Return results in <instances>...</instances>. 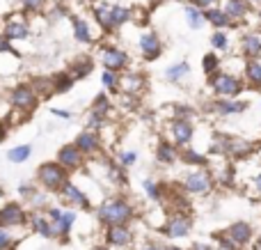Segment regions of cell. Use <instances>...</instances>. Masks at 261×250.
I'll return each instance as SVG.
<instances>
[{"label": "cell", "instance_id": "1", "mask_svg": "<svg viewBox=\"0 0 261 250\" xmlns=\"http://www.w3.org/2000/svg\"><path fill=\"white\" fill-rule=\"evenodd\" d=\"M133 216H135L133 205L124 195H110L96 209V218L103 225H126Z\"/></svg>", "mask_w": 261, "mask_h": 250}, {"label": "cell", "instance_id": "2", "mask_svg": "<svg viewBox=\"0 0 261 250\" xmlns=\"http://www.w3.org/2000/svg\"><path fill=\"white\" fill-rule=\"evenodd\" d=\"M208 87H211L216 99H239L248 85H245V81L241 76L220 69L213 76H208Z\"/></svg>", "mask_w": 261, "mask_h": 250}, {"label": "cell", "instance_id": "3", "mask_svg": "<svg viewBox=\"0 0 261 250\" xmlns=\"http://www.w3.org/2000/svg\"><path fill=\"white\" fill-rule=\"evenodd\" d=\"M69 182V172L58 161H46L37 168V186L48 193H60V188Z\"/></svg>", "mask_w": 261, "mask_h": 250}, {"label": "cell", "instance_id": "4", "mask_svg": "<svg viewBox=\"0 0 261 250\" xmlns=\"http://www.w3.org/2000/svg\"><path fill=\"white\" fill-rule=\"evenodd\" d=\"M216 186V179H213V172L206 168H193L181 177V188L190 195H208Z\"/></svg>", "mask_w": 261, "mask_h": 250}, {"label": "cell", "instance_id": "5", "mask_svg": "<svg viewBox=\"0 0 261 250\" xmlns=\"http://www.w3.org/2000/svg\"><path fill=\"white\" fill-rule=\"evenodd\" d=\"M9 104L14 110H21V113H32V110L39 106V94L35 92V87L30 83H21V85L12 87L9 92Z\"/></svg>", "mask_w": 261, "mask_h": 250}, {"label": "cell", "instance_id": "6", "mask_svg": "<svg viewBox=\"0 0 261 250\" xmlns=\"http://www.w3.org/2000/svg\"><path fill=\"white\" fill-rule=\"evenodd\" d=\"M190 230H193V218L188 211H172L163 225V232L167 239H184L190 234Z\"/></svg>", "mask_w": 261, "mask_h": 250}, {"label": "cell", "instance_id": "7", "mask_svg": "<svg viewBox=\"0 0 261 250\" xmlns=\"http://www.w3.org/2000/svg\"><path fill=\"white\" fill-rule=\"evenodd\" d=\"M60 165H62L67 172H76V170H83L85 168V154L78 149L73 142H67L58 149V156H55Z\"/></svg>", "mask_w": 261, "mask_h": 250}, {"label": "cell", "instance_id": "8", "mask_svg": "<svg viewBox=\"0 0 261 250\" xmlns=\"http://www.w3.org/2000/svg\"><path fill=\"white\" fill-rule=\"evenodd\" d=\"M101 64H103V69H108V71H126L128 64H130V58L128 53L124 48H117V46H106V48H101Z\"/></svg>", "mask_w": 261, "mask_h": 250}, {"label": "cell", "instance_id": "9", "mask_svg": "<svg viewBox=\"0 0 261 250\" xmlns=\"http://www.w3.org/2000/svg\"><path fill=\"white\" fill-rule=\"evenodd\" d=\"M167 133H170V142H174L179 149H184V147H188L195 138V124L184 122V119H170Z\"/></svg>", "mask_w": 261, "mask_h": 250}, {"label": "cell", "instance_id": "10", "mask_svg": "<svg viewBox=\"0 0 261 250\" xmlns=\"http://www.w3.org/2000/svg\"><path fill=\"white\" fill-rule=\"evenodd\" d=\"M28 220V211L21 202H5L0 207V225L3 228H16Z\"/></svg>", "mask_w": 261, "mask_h": 250}, {"label": "cell", "instance_id": "11", "mask_svg": "<svg viewBox=\"0 0 261 250\" xmlns=\"http://www.w3.org/2000/svg\"><path fill=\"white\" fill-rule=\"evenodd\" d=\"M48 218H50V223H53V234L55 237H67L69 232H71V225L76 223V211H62V209H58V207H50L48 211Z\"/></svg>", "mask_w": 261, "mask_h": 250}, {"label": "cell", "instance_id": "12", "mask_svg": "<svg viewBox=\"0 0 261 250\" xmlns=\"http://www.w3.org/2000/svg\"><path fill=\"white\" fill-rule=\"evenodd\" d=\"M144 85H147V76H144L142 71L126 69V71H122V76H119V92H122V94L138 96L140 92L144 90Z\"/></svg>", "mask_w": 261, "mask_h": 250}, {"label": "cell", "instance_id": "13", "mask_svg": "<svg viewBox=\"0 0 261 250\" xmlns=\"http://www.w3.org/2000/svg\"><path fill=\"white\" fill-rule=\"evenodd\" d=\"M58 195L62 197V200L67 202V205L76 207V209H90V207H92L90 197H87L85 193L81 191V186H76V182H71V179H69V182L64 184L62 188H60Z\"/></svg>", "mask_w": 261, "mask_h": 250}, {"label": "cell", "instance_id": "14", "mask_svg": "<svg viewBox=\"0 0 261 250\" xmlns=\"http://www.w3.org/2000/svg\"><path fill=\"white\" fill-rule=\"evenodd\" d=\"M213 115L218 117H231V115H241L248 110V101H239V99H213L208 104Z\"/></svg>", "mask_w": 261, "mask_h": 250}, {"label": "cell", "instance_id": "15", "mask_svg": "<svg viewBox=\"0 0 261 250\" xmlns=\"http://www.w3.org/2000/svg\"><path fill=\"white\" fill-rule=\"evenodd\" d=\"M73 145L78 147V149L85 154V159L87 156H96L101 152V136H99V131H92V129H85V131H81L76 136V140H73Z\"/></svg>", "mask_w": 261, "mask_h": 250}, {"label": "cell", "instance_id": "16", "mask_svg": "<svg viewBox=\"0 0 261 250\" xmlns=\"http://www.w3.org/2000/svg\"><path fill=\"white\" fill-rule=\"evenodd\" d=\"M140 53H142V58L144 60H158L161 58V53H163V41H161V37L156 35L153 30H147V32H142L140 35Z\"/></svg>", "mask_w": 261, "mask_h": 250}, {"label": "cell", "instance_id": "17", "mask_svg": "<svg viewBox=\"0 0 261 250\" xmlns=\"http://www.w3.org/2000/svg\"><path fill=\"white\" fill-rule=\"evenodd\" d=\"M225 237L229 239L236 248H243L252 241V225L245 223V220H236V223H231L229 228L225 230Z\"/></svg>", "mask_w": 261, "mask_h": 250}, {"label": "cell", "instance_id": "18", "mask_svg": "<svg viewBox=\"0 0 261 250\" xmlns=\"http://www.w3.org/2000/svg\"><path fill=\"white\" fill-rule=\"evenodd\" d=\"M252 152H254V145L250 140L239 136H227V159L241 161V159H248Z\"/></svg>", "mask_w": 261, "mask_h": 250}, {"label": "cell", "instance_id": "19", "mask_svg": "<svg viewBox=\"0 0 261 250\" xmlns=\"http://www.w3.org/2000/svg\"><path fill=\"white\" fill-rule=\"evenodd\" d=\"M7 41H18V39H28L30 37V26L23 18H9L3 26V35Z\"/></svg>", "mask_w": 261, "mask_h": 250}, {"label": "cell", "instance_id": "20", "mask_svg": "<svg viewBox=\"0 0 261 250\" xmlns=\"http://www.w3.org/2000/svg\"><path fill=\"white\" fill-rule=\"evenodd\" d=\"M156 163L161 165H174L179 163V147L170 140H158L156 145Z\"/></svg>", "mask_w": 261, "mask_h": 250}, {"label": "cell", "instance_id": "21", "mask_svg": "<svg viewBox=\"0 0 261 250\" xmlns=\"http://www.w3.org/2000/svg\"><path fill=\"white\" fill-rule=\"evenodd\" d=\"M241 53L245 60H259L261 58V35L259 32H245L241 37Z\"/></svg>", "mask_w": 261, "mask_h": 250}, {"label": "cell", "instance_id": "22", "mask_svg": "<svg viewBox=\"0 0 261 250\" xmlns=\"http://www.w3.org/2000/svg\"><path fill=\"white\" fill-rule=\"evenodd\" d=\"M106 241L110 243V246H128L130 241H133V232L128 230V225H108V230H106Z\"/></svg>", "mask_w": 261, "mask_h": 250}, {"label": "cell", "instance_id": "23", "mask_svg": "<svg viewBox=\"0 0 261 250\" xmlns=\"http://www.w3.org/2000/svg\"><path fill=\"white\" fill-rule=\"evenodd\" d=\"M179 161L184 165H190V168H206L208 165V159L204 156V152L195 149V147H184V149H179Z\"/></svg>", "mask_w": 261, "mask_h": 250}, {"label": "cell", "instance_id": "24", "mask_svg": "<svg viewBox=\"0 0 261 250\" xmlns=\"http://www.w3.org/2000/svg\"><path fill=\"white\" fill-rule=\"evenodd\" d=\"M243 81L252 90H261V60H248L243 67Z\"/></svg>", "mask_w": 261, "mask_h": 250}, {"label": "cell", "instance_id": "25", "mask_svg": "<svg viewBox=\"0 0 261 250\" xmlns=\"http://www.w3.org/2000/svg\"><path fill=\"white\" fill-rule=\"evenodd\" d=\"M30 225H32V230H35L39 237H44V239H53L55 237L53 234V223H50L48 214H39V211H35V214L30 216Z\"/></svg>", "mask_w": 261, "mask_h": 250}, {"label": "cell", "instance_id": "26", "mask_svg": "<svg viewBox=\"0 0 261 250\" xmlns=\"http://www.w3.org/2000/svg\"><path fill=\"white\" fill-rule=\"evenodd\" d=\"M103 168H106V177H108L110 184H115V186H126V182H128L126 168H122V165H119L117 161H113V159L106 161Z\"/></svg>", "mask_w": 261, "mask_h": 250}, {"label": "cell", "instance_id": "27", "mask_svg": "<svg viewBox=\"0 0 261 250\" xmlns=\"http://www.w3.org/2000/svg\"><path fill=\"white\" fill-rule=\"evenodd\" d=\"M222 12L229 16L231 23H236V21H243L245 14L250 12V7H248V3H245V0H225Z\"/></svg>", "mask_w": 261, "mask_h": 250}, {"label": "cell", "instance_id": "28", "mask_svg": "<svg viewBox=\"0 0 261 250\" xmlns=\"http://www.w3.org/2000/svg\"><path fill=\"white\" fill-rule=\"evenodd\" d=\"M204 18H206V23H211L216 30H225V28H229V26H234V23L229 21V16H227L222 9H218V7H208V9H204Z\"/></svg>", "mask_w": 261, "mask_h": 250}, {"label": "cell", "instance_id": "29", "mask_svg": "<svg viewBox=\"0 0 261 250\" xmlns=\"http://www.w3.org/2000/svg\"><path fill=\"white\" fill-rule=\"evenodd\" d=\"M92 71H94V60H92V58H76V62L69 67V73L73 76V81L87 78Z\"/></svg>", "mask_w": 261, "mask_h": 250}, {"label": "cell", "instance_id": "30", "mask_svg": "<svg viewBox=\"0 0 261 250\" xmlns=\"http://www.w3.org/2000/svg\"><path fill=\"white\" fill-rule=\"evenodd\" d=\"M188 73H190V64L188 62H176V64H170V67L165 69L163 78H165L167 83H181Z\"/></svg>", "mask_w": 261, "mask_h": 250}, {"label": "cell", "instance_id": "31", "mask_svg": "<svg viewBox=\"0 0 261 250\" xmlns=\"http://www.w3.org/2000/svg\"><path fill=\"white\" fill-rule=\"evenodd\" d=\"M73 37L81 44H92L94 41V35H92V28L85 18H73Z\"/></svg>", "mask_w": 261, "mask_h": 250}, {"label": "cell", "instance_id": "32", "mask_svg": "<svg viewBox=\"0 0 261 250\" xmlns=\"http://www.w3.org/2000/svg\"><path fill=\"white\" fill-rule=\"evenodd\" d=\"M184 16H186V23H188L193 30H199V28L206 23V18H204V9L195 7V5H188V7L184 9Z\"/></svg>", "mask_w": 261, "mask_h": 250}, {"label": "cell", "instance_id": "33", "mask_svg": "<svg viewBox=\"0 0 261 250\" xmlns=\"http://www.w3.org/2000/svg\"><path fill=\"white\" fill-rule=\"evenodd\" d=\"M142 188H144V193H147V197H149L151 202H161V200H163L165 186H161V184H158V179L147 177V179L142 182Z\"/></svg>", "mask_w": 261, "mask_h": 250}, {"label": "cell", "instance_id": "34", "mask_svg": "<svg viewBox=\"0 0 261 250\" xmlns=\"http://www.w3.org/2000/svg\"><path fill=\"white\" fill-rule=\"evenodd\" d=\"M30 156H32V147L30 145H16V147H12V149L7 152V161L9 163H16V165L25 163Z\"/></svg>", "mask_w": 261, "mask_h": 250}, {"label": "cell", "instance_id": "35", "mask_svg": "<svg viewBox=\"0 0 261 250\" xmlns=\"http://www.w3.org/2000/svg\"><path fill=\"white\" fill-rule=\"evenodd\" d=\"M197 110L190 104H174L172 106V119H184V122H195Z\"/></svg>", "mask_w": 261, "mask_h": 250}, {"label": "cell", "instance_id": "36", "mask_svg": "<svg viewBox=\"0 0 261 250\" xmlns=\"http://www.w3.org/2000/svg\"><path fill=\"white\" fill-rule=\"evenodd\" d=\"M222 69V60L218 53H204L202 58V71L204 76H213L216 71H220Z\"/></svg>", "mask_w": 261, "mask_h": 250}, {"label": "cell", "instance_id": "37", "mask_svg": "<svg viewBox=\"0 0 261 250\" xmlns=\"http://www.w3.org/2000/svg\"><path fill=\"white\" fill-rule=\"evenodd\" d=\"M130 9L128 7H122V5H110V21H113V28H119L124 23L130 21Z\"/></svg>", "mask_w": 261, "mask_h": 250}, {"label": "cell", "instance_id": "38", "mask_svg": "<svg viewBox=\"0 0 261 250\" xmlns=\"http://www.w3.org/2000/svg\"><path fill=\"white\" fill-rule=\"evenodd\" d=\"M94 21L99 23L106 32L115 30L113 21H110V5H99V7H94Z\"/></svg>", "mask_w": 261, "mask_h": 250}, {"label": "cell", "instance_id": "39", "mask_svg": "<svg viewBox=\"0 0 261 250\" xmlns=\"http://www.w3.org/2000/svg\"><path fill=\"white\" fill-rule=\"evenodd\" d=\"M73 76L69 71H62V73H58V76L53 78V87H55V94H64V92H69L73 87Z\"/></svg>", "mask_w": 261, "mask_h": 250}, {"label": "cell", "instance_id": "40", "mask_svg": "<svg viewBox=\"0 0 261 250\" xmlns=\"http://www.w3.org/2000/svg\"><path fill=\"white\" fill-rule=\"evenodd\" d=\"M119 76H122L119 71H108V69H106V71L101 73V83H103V87L108 92H117L119 90Z\"/></svg>", "mask_w": 261, "mask_h": 250}, {"label": "cell", "instance_id": "41", "mask_svg": "<svg viewBox=\"0 0 261 250\" xmlns=\"http://www.w3.org/2000/svg\"><path fill=\"white\" fill-rule=\"evenodd\" d=\"M211 46L213 51H218V53H225L227 48H229V37L225 35V30H216L211 35Z\"/></svg>", "mask_w": 261, "mask_h": 250}, {"label": "cell", "instance_id": "42", "mask_svg": "<svg viewBox=\"0 0 261 250\" xmlns=\"http://www.w3.org/2000/svg\"><path fill=\"white\" fill-rule=\"evenodd\" d=\"M117 163L122 165V168H133V165L138 163V154H135V152H122V154L117 156Z\"/></svg>", "mask_w": 261, "mask_h": 250}, {"label": "cell", "instance_id": "43", "mask_svg": "<svg viewBox=\"0 0 261 250\" xmlns=\"http://www.w3.org/2000/svg\"><path fill=\"white\" fill-rule=\"evenodd\" d=\"M18 195L23 197V200H35L37 197V184H21V186H18Z\"/></svg>", "mask_w": 261, "mask_h": 250}, {"label": "cell", "instance_id": "44", "mask_svg": "<svg viewBox=\"0 0 261 250\" xmlns=\"http://www.w3.org/2000/svg\"><path fill=\"white\" fill-rule=\"evenodd\" d=\"M21 3L23 9H28V12H37V9L44 7V0H18Z\"/></svg>", "mask_w": 261, "mask_h": 250}, {"label": "cell", "instance_id": "45", "mask_svg": "<svg viewBox=\"0 0 261 250\" xmlns=\"http://www.w3.org/2000/svg\"><path fill=\"white\" fill-rule=\"evenodd\" d=\"M9 246H12V234H9L7 228H3V225H0V250L9 248Z\"/></svg>", "mask_w": 261, "mask_h": 250}, {"label": "cell", "instance_id": "46", "mask_svg": "<svg viewBox=\"0 0 261 250\" xmlns=\"http://www.w3.org/2000/svg\"><path fill=\"white\" fill-rule=\"evenodd\" d=\"M190 3H193L195 7H199V9H208V7H213L218 0H190Z\"/></svg>", "mask_w": 261, "mask_h": 250}, {"label": "cell", "instance_id": "47", "mask_svg": "<svg viewBox=\"0 0 261 250\" xmlns=\"http://www.w3.org/2000/svg\"><path fill=\"white\" fill-rule=\"evenodd\" d=\"M252 188H254V193H257V195H261V172L254 174V179H252Z\"/></svg>", "mask_w": 261, "mask_h": 250}, {"label": "cell", "instance_id": "48", "mask_svg": "<svg viewBox=\"0 0 261 250\" xmlns=\"http://www.w3.org/2000/svg\"><path fill=\"white\" fill-rule=\"evenodd\" d=\"M50 113H53L55 117H62V119H69V117H71V113H67V110H58V108H50Z\"/></svg>", "mask_w": 261, "mask_h": 250}, {"label": "cell", "instance_id": "49", "mask_svg": "<svg viewBox=\"0 0 261 250\" xmlns=\"http://www.w3.org/2000/svg\"><path fill=\"white\" fill-rule=\"evenodd\" d=\"M7 138V122H0V142Z\"/></svg>", "mask_w": 261, "mask_h": 250}, {"label": "cell", "instance_id": "50", "mask_svg": "<svg viewBox=\"0 0 261 250\" xmlns=\"http://www.w3.org/2000/svg\"><path fill=\"white\" fill-rule=\"evenodd\" d=\"M193 250H213V246H208V243H195Z\"/></svg>", "mask_w": 261, "mask_h": 250}, {"label": "cell", "instance_id": "51", "mask_svg": "<svg viewBox=\"0 0 261 250\" xmlns=\"http://www.w3.org/2000/svg\"><path fill=\"white\" fill-rule=\"evenodd\" d=\"M252 250H261V237L257 239V241H254V248Z\"/></svg>", "mask_w": 261, "mask_h": 250}, {"label": "cell", "instance_id": "52", "mask_svg": "<svg viewBox=\"0 0 261 250\" xmlns=\"http://www.w3.org/2000/svg\"><path fill=\"white\" fill-rule=\"evenodd\" d=\"M0 200H5V188L0 186Z\"/></svg>", "mask_w": 261, "mask_h": 250}, {"label": "cell", "instance_id": "53", "mask_svg": "<svg viewBox=\"0 0 261 250\" xmlns=\"http://www.w3.org/2000/svg\"><path fill=\"white\" fill-rule=\"evenodd\" d=\"M245 3H261V0H245Z\"/></svg>", "mask_w": 261, "mask_h": 250}, {"label": "cell", "instance_id": "54", "mask_svg": "<svg viewBox=\"0 0 261 250\" xmlns=\"http://www.w3.org/2000/svg\"><path fill=\"white\" fill-rule=\"evenodd\" d=\"M165 250H181V248H165Z\"/></svg>", "mask_w": 261, "mask_h": 250}, {"label": "cell", "instance_id": "55", "mask_svg": "<svg viewBox=\"0 0 261 250\" xmlns=\"http://www.w3.org/2000/svg\"><path fill=\"white\" fill-rule=\"evenodd\" d=\"M259 21H261V12H259Z\"/></svg>", "mask_w": 261, "mask_h": 250}, {"label": "cell", "instance_id": "56", "mask_svg": "<svg viewBox=\"0 0 261 250\" xmlns=\"http://www.w3.org/2000/svg\"><path fill=\"white\" fill-rule=\"evenodd\" d=\"M96 250H103V248H96Z\"/></svg>", "mask_w": 261, "mask_h": 250}]
</instances>
